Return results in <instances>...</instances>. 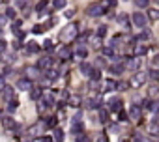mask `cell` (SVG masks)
Returning <instances> with one entry per match:
<instances>
[{
	"label": "cell",
	"mask_w": 159,
	"mask_h": 142,
	"mask_svg": "<svg viewBox=\"0 0 159 142\" xmlns=\"http://www.w3.org/2000/svg\"><path fill=\"white\" fill-rule=\"evenodd\" d=\"M75 142H88V136H86L84 133H81V135L75 136Z\"/></svg>",
	"instance_id": "47"
},
{
	"label": "cell",
	"mask_w": 159,
	"mask_h": 142,
	"mask_svg": "<svg viewBox=\"0 0 159 142\" xmlns=\"http://www.w3.org/2000/svg\"><path fill=\"white\" fill-rule=\"evenodd\" d=\"M6 17L11 19V21H15V19H17V11H15L13 8H8V10H6Z\"/></svg>",
	"instance_id": "37"
},
{
	"label": "cell",
	"mask_w": 159,
	"mask_h": 142,
	"mask_svg": "<svg viewBox=\"0 0 159 142\" xmlns=\"http://www.w3.org/2000/svg\"><path fill=\"white\" fill-rule=\"evenodd\" d=\"M53 138H54V142H64V131H62L60 127H54Z\"/></svg>",
	"instance_id": "27"
},
{
	"label": "cell",
	"mask_w": 159,
	"mask_h": 142,
	"mask_svg": "<svg viewBox=\"0 0 159 142\" xmlns=\"http://www.w3.org/2000/svg\"><path fill=\"white\" fill-rule=\"evenodd\" d=\"M142 108H146V110H155V108H157V105H155V101L144 99V103H142Z\"/></svg>",
	"instance_id": "33"
},
{
	"label": "cell",
	"mask_w": 159,
	"mask_h": 142,
	"mask_svg": "<svg viewBox=\"0 0 159 142\" xmlns=\"http://www.w3.org/2000/svg\"><path fill=\"white\" fill-rule=\"evenodd\" d=\"M79 122H82V114H81V112H77V114L71 118V124H79Z\"/></svg>",
	"instance_id": "45"
},
{
	"label": "cell",
	"mask_w": 159,
	"mask_h": 142,
	"mask_svg": "<svg viewBox=\"0 0 159 142\" xmlns=\"http://www.w3.org/2000/svg\"><path fill=\"white\" fill-rule=\"evenodd\" d=\"M75 56H77V58H81V60H84V58L88 56V49H86L84 45H79L77 49H75Z\"/></svg>",
	"instance_id": "19"
},
{
	"label": "cell",
	"mask_w": 159,
	"mask_h": 142,
	"mask_svg": "<svg viewBox=\"0 0 159 142\" xmlns=\"http://www.w3.org/2000/svg\"><path fill=\"white\" fill-rule=\"evenodd\" d=\"M99 116H101V122H107V112L101 108V112H99Z\"/></svg>",
	"instance_id": "53"
},
{
	"label": "cell",
	"mask_w": 159,
	"mask_h": 142,
	"mask_svg": "<svg viewBox=\"0 0 159 142\" xmlns=\"http://www.w3.org/2000/svg\"><path fill=\"white\" fill-rule=\"evenodd\" d=\"M77 36H79V25H67V26L62 28V32H60V39L66 41V43L75 41Z\"/></svg>",
	"instance_id": "1"
},
{
	"label": "cell",
	"mask_w": 159,
	"mask_h": 142,
	"mask_svg": "<svg viewBox=\"0 0 159 142\" xmlns=\"http://www.w3.org/2000/svg\"><path fill=\"white\" fill-rule=\"evenodd\" d=\"M148 19L150 21H159V10H150L148 11Z\"/></svg>",
	"instance_id": "36"
},
{
	"label": "cell",
	"mask_w": 159,
	"mask_h": 142,
	"mask_svg": "<svg viewBox=\"0 0 159 142\" xmlns=\"http://www.w3.org/2000/svg\"><path fill=\"white\" fill-rule=\"evenodd\" d=\"M71 133L77 136V135H81V133H84V124L82 122H79V124H71Z\"/></svg>",
	"instance_id": "23"
},
{
	"label": "cell",
	"mask_w": 159,
	"mask_h": 142,
	"mask_svg": "<svg viewBox=\"0 0 159 142\" xmlns=\"http://www.w3.org/2000/svg\"><path fill=\"white\" fill-rule=\"evenodd\" d=\"M0 120H4V112L2 110H0Z\"/></svg>",
	"instance_id": "58"
},
{
	"label": "cell",
	"mask_w": 159,
	"mask_h": 142,
	"mask_svg": "<svg viewBox=\"0 0 159 142\" xmlns=\"http://www.w3.org/2000/svg\"><path fill=\"white\" fill-rule=\"evenodd\" d=\"M146 53H148V47L146 45H141L137 41V47H135V56H144Z\"/></svg>",
	"instance_id": "21"
},
{
	"label": "cell",
	"mask_w": 159,
	"mask_h": 142,
	"mask_svg": "<svg viewBox=\"0 0 159 142\" xmlns=\"http://www.w3.org/2000/svg\"><path fill=\"white\" fill-rule=\"evenodd\" d=\"M96 142H109V138H107V135H105V133H101V135L96 138Z\"/></svg>",
	"instance_id": "50"
},
{
	"label": "cell",
	"mask_w": 159,
	"mask_h": 142,
	"mask_svg": "<svg viewBox=\"0 0 159 142\" xmlns=\"http://www.w3.org/2000/svg\"><path fill=\"white\" fill-rule=\"evenodd\" d=\"M6 22H8V17H6V13H0V30H2V28L6 26Z\"/></svg>",
	"instance_id": "42"
},
{
	"label": "cell",
	"mask_w": 159,
	"mask_h": 142,
	"mask_svg": "<svg viewBox=\"0 0 159 142\" xmlns=\"http://www.w3.org/2000/svg\"><path fill=\"white\" fill-rule=\"evenodd\" d=\"M155 2H159V0H155Z\"/></svg>",
	"instance_id": "60"
},
{
	"label": "cell",
	"mask_w": 159,
	"mask_h": 142,
	"mask_svg": "<svg viewBox=\"0 0 159 142\" xmlns=\"http://www.w3.org/2000/svg\"><path fill=\"white\" fill-rule=\"evenodd\" d=\"M11 73H13V69H11V67H6L2 75H6V77H8V75H11Z\"/></svg>",
	"instance_id": "55"
},
{
	"label": "cell",
	"mask_w": 159,
	"mask_h": 142,
	"mask_svg": "<svg viewBox=\"0 0 159 142\" xmlns=\"http://www.w3.org/2000/svg\"><path fill=\"white\" fill-rule=\"evenodd\" d=\"M56 54H58V58H60V60H70L75 53L70 49V45H62L60 49H58V53H56Z\"/></svg>",
	"instance_id": "7"
},
{
	"label": "cell",
	"mask_w": 159,
	"mask_h": 142,
	"mask_svg": "<svg viewBox=\"0 0 159 142\" xmlns=\"http://www.w3.org/2000/svg\"><path fill=\"white\" fill-rule=\"evenodd\" d=\"M47 124H49V127H53V129H54V127H56V124H58V120H56V116L49 118V122H47Z\"/></svg>",
	"instance_id": "48"
},
{
	"label": "cell",
	"mask_w": 159,
	"mask_h": 142,
	"mask_svg": "<svg viewBox=\"0 0 159 142\" xmlns=\"http://www.w3.org/2000/svg\"><path fill=\"white\" fill-rule=\"evenodd\" d=\"M2 60H4V62H13V60H15V54H13V53H10V54L4 53V54H2Z\"/></svg>",
	"instance_id": "41"
},
{
	"label": "cell",
	"mask_w": 159,
	"mask_h": 142,
	"mask_svg": "<svg viewBox=\"0 0 159 142\" xmlns=\"http://www.w3.org/2000/svg\"><path fill=\"white\" fill-rule=\"evenodd\" d=\"M150 67H152L153 71H159V54L152 56V60H150Z\"/></svg>",
	"instance_id": "34"
},
{
	"label": "cell",
	"mask_w": 159,
	"mask_h": 142,
	"mask_svg": "<svg viewBox=\"0 0 159 142\" xmlns=\"http://www.w3.org/2000/svg\"><path fill=\"white\" fill-rule=\"evenodd\" d=\"M118 86H120V82H116V81H112V79H109V81H105V92H114V90H118Z\"/></svg>",
	"instance_id": "17"
},
{
	"label": "cell",
	"mask_w": 159,
	"mask_h": 142,
	"mask_svg": "<svg viewBox=\"0 0 159 142\" xmlns=\"http://www.w3.org/2000/svg\"><path fill=\"white\" fill-rule=\"evenodd\" d=\"M109 108H110V110H114V112H120V110H122V99L112 97V99L109 101Z\"/></svg>",
	"instance_id": "15"
},
{
	"label": "cell",
	"mask_w": 159,
	"mask_h": 142,
	"mask_svg": "<svg viewBox=\"0 0 159 142\" xmlns=\"http://www.w3.org/2000/svg\"><path fill=\"white\" fill-rule=\"evenodd\" d=\"M17 88H19V90H22V92H30L34 86H32V81H30V79L21 77V79L17 81Z\"/></svg>",
	"instance_id": "9"
},
{
	"label": "cell",
	"mask_w": 159,
	"mask_h": 142,
	"mask_svg": "<svg viewBox=\"0 0 159 142\" xmlns=\"http://www.w3.org/2000/svg\"><path fill=\"white\" fill-rule=\"evenodd\" d=\"M2 125H4V129H6V131H15L19 124L13 120L11 116H4V120H2Z\"/></svg>",
	"instance_id": "12"
},
{
	"label": "cell",
	"mask_w": 159,
	"mask_h": 142,
	"mask_svg": "<svg viewBox=\"0 0 159 142\" xmlns=\"http://www.w3.org/2000/svg\"><path fill=\"white\" fill-rule=\"evenodd\" d=\"M41 101L47 105L49 108L51 107H54V103H56V97H54V92L53 90H43V96H41Z\"/></svg>",
	"instance_id": "6"
},
{
	"label": "cell",
	"mask_w": 159,
	"mask_h": 142,
	"mask_svg": "<svg viewBox=\"0 0 159 142\" xmlns=\"http://www.w3.org/2000/svg\"><path fill=\"white\" fill-rule=\"evenodd\" d=\"M124 69H125L124 64H112V65H110V73H112V75H122Z\"/></svg>",
	"instance_id": "20"
},
{
	"label": "cell",
	"mask_w": 159,
	"mask_h": 142,
	"mask_svg": "<svg viewBox=\"0 0 159 142\" xmlns=\"http://www.w3.org/2000/svg\"><path fill=\"white\" fill-rule=\"evenodd\" d=\"M19 8L28 10V8H30V0H19Z\"/></svg>",
	"instance_id": "44"
},
{
	"label": "cell",
	"mask_w": 159,
	"mask_h": 142,
	"mask_svg": "<svg viewBox=\"0 0 159 142\" xmlns=\"http://www.w3.org/2000/svg\"><path fill=\"white\" fill-rule=\"evenodd\" d=\"M25 142H34V140H30V138H26V140H25Z\"/></svg>",
	"instance_id": "59"
},
{
	"label": "cell",
	"mask_w": 159,
	"mask_h": 142,
	"mask_svg": "<svg viewBox=\"0 0 159 142\" xmlns=\"http://www.w3.org/2000/svg\"><path fill=\"white\" fill-rule=\"evenodd\" d=\"M67 103H70L71 107H81V97L79 96H70L67 97Z\"/></svg>",
	"instance_id": "30"
},
{
	"label": "cell",
	"mask_w": 159,
	"mask_h": 142,
	"mask_svg": "<svg viewBox=\"0 0 159 142\" xmlns=\"http://www.w3.org/2000/svg\"><path fill=\"white\" fill-rule=\"evenodd\" d=\"M148 4H150V0H135L137 8H148Z\"/></svg>",
	"instance_id": "39"
},
{
	"label": "cell",
	"mask_w": 159,
	"mask_h": 142,
	"mask_svg": "<svg viewBox=\"0 0 159 142\" xmlns=\"http://www.w3.org/2000/svg\"><path fill=\"white\" fill-rule=\"evenodd\" d=\"M105 11H107V10L101 6V2H94V4H90V6L86 8V13H88L90 17H101Z\"/></svg>",
	"instance_id": "4"
},
{
	"label": "cell",
	"mask_w": 159,
	"mask_h": 142,
	"mask_svg": "<svg viewBox=\"0 0 159 142\" xmlns=\"http://www.w3.org/2000/svg\"><path fill=\"white\" fill-rule=\"evenodd\" d=\"M118 22H120V25L124 26V28H129L131 25H129V19H127V15H120L118 17Z\"/></svg>",
	"instance_id": "35"
},
{
	"label": "cell",
	"mask_w": 159,
	"mask_h": 142,
	"mask_svg": "<svg viewBox=\"0 0 159 142\" xmlns=\"http://www.w3.org/2000/svg\"><path fill=\"white\" fill-rule=\"evenodd\" d=\"M53 45H54V43H53V39H45L43 49H45V51H51V49H53Z\"/></svg>",
	"instance_id": "43"
},
{
	"label": "cell",
	"mask_w": 159,
	"mask_h": 142,
	"mask_svg": "<svg viewBox=\"0 0 159 142\" xmlns=\"http://www.w3.org/2000/svg\"><path fill=\"white\" fill-rule=\"evenodd\" d=\"M39 71H41L39 67H28V69L25 71V77L30 79V81H38V79L41 77V75H39Z\"/></svg>",
	"instance_id": "13"
},
{
	"label": "cell",
	"mask_w": 159,
	"mask_h": 142,
	"mask_svg": "<svg viewBox=\"0 0 159 142\" xmlns=\"http://www.w3.org/2000/svg\"><path fill=\"white\" fill-rule=\"evenodd\" d=\"M101 53H103V56H107V58H110V60H118V56H116V53H114V47H103L101 49Z\"/></svg>",
	"instance_id": "14"
},
{
	"label": "cell",
	"mask_w": 159,
	"mask_h": 142,
	"mask_svg": "<svg viewBox=\"0 0 159 142\" xmlns=\"http://www.w3.org/2000/svg\"><path fill=\"white\" fill-rule=\"evenodd\" d=\"M41 96H43V90H41L39 86H34V88L30 90V97H32L34 101H39V99H41Z\"/></svg>",
	"instance_id": "18"
},
{
	"label": "cell",
	"mask_w": 159,
	"mask_h": 142,
	"mask_svg": "<svg viewBox=\"0 0 159 142\" xmlns=\"http://www.w3.org/2000/svg\"><path fill=\"white\" fill-rule=\"evenodd\" d=\"M41 142H54L53 136H41Z\"/></svg>",
	"instance_id": "54"
},
{
	"label": "cell",
	"mask_w": 159,
	"mask_h": 142,
	"mask_svg": "<svg viewBox=\"0 0 159 142\" xmlns=\"http://www.w3.org/2000/svg\"><path fill=\"white\" fill-rule=\"evenodd\" d=\"M64 15H66V17H67V19H71V17H73V15H75V10H67V11H66V13H64Z\"/></svg>",
	"instance_id": "52"
},
{
	"label": "cell",
	"mask_w": 159,
	"mask_h": 142,
	"mask_svg": "<svg viewBox=\"0 0 159 142\" xmlns=\"http://www.w3.org/2000/svg\"><path fill=\"white\" fill-rule=\"evenodd\" d=\"M131 22H133V26H137V28H144L146 22H148V17L142 11H135L131 15Z\"/></svg>",
	"instance_id": "3"
},
{
	"label": "cell",
	"mask_w": 159,
	"mask_h": 142,
	"mask_svg": "<svg viewBox=\"0 0 159 142\" xmlns=\"http://www.w3.org/2000/svg\"><path fill=\"white\" fill-rule=\"evenodd\" d=\"M88 108H99L101 107V103H99V99L97 97H90V99H86V103H84Z\"/></svg>",
	"instance_id": "22"
},
{
	"label": "cell",
	"mask_w": 159,
	"mask_h": 142,
	"mask_svg": "<svg viewBox=\"0 0 159 142\" xmlns=\"http://www.w3.org/2000/svg\"><path fill=\"white\" fill-rule=\"evenodd\" d=\"M4 49H6V41L0 39V51H4Z\"/></svg>",
	"instance_id": "56"
},
{
	"label": "cell",
	"mask_w": 159,
	"mask_h": 142,
	"mask_svg": "<svg viewBox=\"0 0 159 142\" xmlns=\"http://www.w3.org/2000/svg\"><path fill=\"white\" fill-rule=\"evenodd\" d=\"M96 36H99V37H105V36H107V26H105V25L97 26V30H96Z\"/></svg>",
	"instance_id": "38"
},
{
	"label": "cell",
	"mask_w": 159,
	"mask_h": 142,
	"mask_svg": "<svg viewBox=\"0 0 159 142\" xmlns=\"http://www.w3.org/2000/svg\"><path fill=\"white\" fill-rule=\"evenodd\" d=\"M90 81H92V82H99L101 81V71L99 69H92V73H90Z\"/></svg>",
	"instance_id": "28"
},
{
	"label": "cell",
	"mask_w": 159,
	"mask_h": 142,
	"mask_svg": "<svg viewBox=\"0 0 159 142\" xmlns=\"http://www.w3.org/2000/svg\"><path fill=\"white\" fill-rule=\"evenodd\" d=\"M141 114H142V107L137 105V103H133L131 108H129V118L131 120H141Z\"/></svg>",
	"instance_id": "10"
},
{
	"label": "cell",
	"mask_w": 159,
	"mask_h": 142,
	"mask_svg": "<svg viewBox=\"0 0 159 142\" xmlns=\"http://www.w3.org/2000/svg\"><path fill=\"white\" fill-rule=\"evenodd\" d=\"M0 93H2V97H4V101H11L13 97H15V93H13V88L11 86H6L2 92H0Z\"/></svg>",
	"instance_id": "16"
},
{
	"label": "cell",
	"mask_w": 159,
	"mask_h": 142,
	"mask_svg": "<svg viewBox=\"0 0 159 142\" xmlns=\"http://www.w3.org/2000/svg\"><path fill=\"white\" fill-rule=\"evenodd\" d=\"M8 103H10V110H13V108H17V107H19V99H17V97H13V99H11V101H8Z\"/></svg>",
	"instance_id": "46"
},
{
	"label": "cell",
	"mask_w": 159,
	"mask_h": 142,
	"mask_svg": "<svg viewBox=\"0 0 159 142\" xmlns=\"http://www.w3.org/2000/svg\"><path fill=\"white\" fill-rule=\"evenodd\" d=\"M6 86H8V84H6V75H0V92H2Z\"/></svg>",
	"instance_id": "49"
},
{
	"label": "cell",
	"mask_w": 159,
	"mask_h": 142,
	"mask_svg": "<svg viewBox=\"0 0 159 142\" xmlns=\"http://www.w3.org/2000/svg\"><path fill=\"white\" fill-rule=\"evenodd\" d=\"M110 131L112 133H118V125H110Z\"/></svg>",
	"instance_id": "57"
},
{
	"label": "cell",
	"mask_w": 159,
	"mask_h": 142,
	"mask_svg": "<svg viewBox=\"0 0 159 142\" xmlns=\"http://www.w3.org/2000/svg\"><path fill=\"white\" fill-rule=\"evenodd\" d=\"M39 51V45L36 43V41H30L28 45H26V54H36Z\"/></svg>",
	"instance_id": "25"
},
{
	"label": "cell",
	"mask_w": 159,
	"mask_h": 142,
	"mask_svg": "<svg viewBox=\"0 0 159 142\" xmlns=\"http://www.w3.org/2000/svg\"><path fill=\"white\" fill-rule=\"evenodd\" d=\"M148 133H150V136H159V124L152 122L150 127H148Z\"/></svg>",
	"instance_id": "26"
},
{
	"label": "cell",
	"mask_w": 159,
	"mask_h": 142,
	"mask_svg": "<svg viewBox=\"0 0 159 142\" xmlns=\"http://www.w3.org/2000/svg\"><path fill=\"white\" fill-rule=\"evenodd\" d=\"M58 77H60V71L56 67H53L49 71H43V79L47 82H54V81H58Z\"/></svg>",
	"instance_id": "8"
},
{
	"label": "cell",
	"mask_w": 159,
	"mask_h": 142,
	"mask_svg": "<svg viewBox=\"0 0 159 142\" xmlns=\"http://www.w3.org/2000/svg\"><path fill=\"white\" fill-rule=\"evenodd\" d=\"M67 0H53V10H64Z\"/></svg>",
	"instance_id": "31"
},
{
	"label": "cell",
	"mask_w": 159,
	"mask_h": 142,
	"mask_svg": "<svg viewBox=\"0 0 159 142\" xmlns=\"http://www.w3.org/2000/svg\"><path fill=\"white\" fill-rule=\"evenodd\" d=\"M43 30H47V26H45V25H36V26L32 28V32H34V34H41Z\"/></svg>",
	"instance_id": "40"
},
{
	"label": "cell",
	"mask_w": 159,
	"mask_h": 142,
	"mask_svg": "<svg viewBox=\"0 0 159 142\" xmlns=\"http://www.w3.org/2000/svg\"><path fill=\"white\" fill-rule=\"evenodd\" d=\"M36 67H39L41 71H49V69L54 67V58H53V56H41V58L38 60V65H36Z\"/></svg>",
	"instance_id": "5"
},
{
	"label": "cell",
	"mask_w": 159,
	"mask_h": 142,
	"mask_svg": "<svg viewBox=\"0 0 159 142\" xmlns=\"http://www.w3.org/2000/svg\"><path fill=\"white\" fill-rule=\"evenodd\" d=\"M79 69H81V73H82V75H86V77H90V73H92V69H94V67H92V65H90L88 62H82Z\"/></svg>",
	"instance_id": "24"
},
{
	"label": "cell",
	"mask_w": 159,
	"mask_h": 142,
	"mask_svg": "<svg viewBox=\"0 0 159 142\" xmlns=\"http://www.w3.org/2000/svg\"><path fill=\"white\" fill-rule=\"evenodd\" d=\"M118 118H120V122H127V114H125L124 110H120V112H118Z\"/></svg>",
	"instance_id": "51"
},
{
	"label": "cell",
	"mask_w": 159,
	"mask_h": 142,
	"mask_svg": "<svg viewBox=\"0 0 159 142\" xmlns=\"http://www.w3.org/2000/svg\"><path fill=\"white\" fill-rule=\"evenodd\" d=\"M101 6L105 10H112V8H116V0H101Z\"/></svg>",
	"instance_id": "32"
},
{
	"label": "cell",
	"mask_w": 159,
	"mask_h": 142,
	"mask_svg": "<svg viewBox=\"0 0 159 142\" xmlns=\"http://www.w3.org/2000/svg\"><path fill=\"white\" fill-rule=\"evenodd\" d=\"M125 67H127L129 71H139V69H141V60H139L137 56H131V58H127Z\"/></svg>",
	"instance_id": "11"
},
{
	"label": "cell",
	"mask_w": 159,
	"mask_h": 142,
	"mask_svg": "<svg viewBox=\"0 0 159 142\" xmlns=\"http://www.w3.org/2000/svg\"><path fill=\"white\" fill-rule=\"evenodd\" d=\"M148 82V73H144V71H137L133 77H131V81H129V84L133 86V88H141V86H144Z\"/></svg>",
	"instance_id": "2"
},
{
	"label": "cell",
	"mask_w": 159,
	"mask_h": 142,
	"mask_svg": "<svg viewBox=\"0 0 159 142\" xmlns=\"http://www.w3.org/2000/svg\"><path fill=\"white\" fill-rule=\"evenodd\" d=\"M21 26H22V21H19V19H15L13 21V25H11V32L17 36L19 32H21Z\"/></svg>",
	"instance_id": "29"
}]
</instances>
